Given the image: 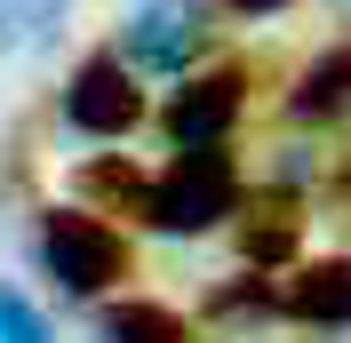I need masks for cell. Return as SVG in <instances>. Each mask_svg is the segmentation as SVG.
Wrapping results in <instances>:
<instances>
[{
  "mask_svg": "<svg viewBox=\"0 0 351 343\" xmlns=\"http://www.w3.org/2000/svg\"><path fill=\"white\" fill-rule=\"evenodd\" d=\"M32 248H40V272L64 287V296L80 303H104L120 279H128V239L112 232V215L80 208V200H64V208H40V224H32Z\"/></svg>",
  "mask_w": 351,
  "mask_h": 343,
  "instance_id": "cell-1",
  "label": "cell"
},
{
  "mask_svg": "<svg viewBox=\"0 0 351 343\" xmlns=\"http://www.w3.org/2000/svg\"><path fill=\"white\" fill-rule=\"evenodd\" d=\"M240 215V184H232V152L223 144H199V152H176V168L152 176V200H144V224L168 239H199Z\"/></svg>",
  "mask_w": 351,
  "mask_h": 343,
  "instance_id": "cell-2",
  "label": "cell"
},
{
  "mask_svg": "<svg viewBox=\"0 0 351 343\" xmlns=\"http://www.w3.org/2000/svg\"><path fill=\"white\" fill-rule=\"evenodd\" d=\"M216 40V24H208V0H136L128 24H120V64L144 80H176V72H192Z\"/></svg>",
  "mask_w": 351,
  "mask_h": 343,
  "instance_id": "cell-3",
  "label": "cell"
},
{
  "mask_svg": "<svg viewBox=\"0 0 351 343\" xmlns=\"http://www.w3.org/2000/svg\"><path fill=\"white\" fill-rule=\"evenodd\" d=\"M64 128L88 136V144H112V136H136L144 128V88H136V72L112 56V48H96V56H80L64 80Z\"/></svg>",
  "mask_w": 351,
  "mask_h": 343,
  "instance_id": "cell-4",
  "label": "cell"
},
{
  "mask_svg": "<svg viewBox=\"0 0 351 343\" xmlns=\"http://www.w3.org/2000/svg\"><path fill=\"white\" fill-rule=\"evenodd\" d=\"M240 104H247V72L223 64V72H192V80L168 96V112H160V120H168L176 152H199V144H223V136H232Z\"/></svg>",
  "mask_w": 351,
  "mask_h": 343,
  "instance_id": "cell-5",
  "label": "cell"
},
{
  "mask_svg": "<svg viewBox=\"0 0 351 343\" xmlns=\"http://www.w3.org/2000/svg\"><path fill=\"white\" fill-rule=\"evenodd\" d=\"M271 311L295 327H351V256H319L271 287Z\"/></svg>",
  "mask_w": 351,
  "mask_h": 343,
  "instance_id": "cell-6",
  "label": "cell"
},
{
  "mask_svg": "<svg viewBox=\"0 0 351 343\" xmlns=\"http://www.w3.org/2000/svg\"><path fill=\"white\" fill-rule=\"evenodd\" d=\"M72 200L96 215H136L144 224V200H152V176L136 168V160H120V152H96V160H80L72 168Z\"/></svg>",
  "mask_w": 351,
  "mask_h": 343,
  "instance_id": "cell-7",
  "label": "cell"
},
{
  "mask_svg": "<svg viewBox=\"0 0 351 343\" xmlns=\"http://www.w3.org/2000/svg\"><path fill=\"white\" fill-rule=\"evenodd\" d=\"M287 112H295L304 128H319V120H351V48L311 56L304 80H295V96H287Z\"/></svg>",
  "mask_w": 351,
  "mask_h": 343,
  "instance_id": "cell-8",
  "label": "cell"
},
{
  "mask_svg": "<svg viewBox=\"0 0 351 343\" xmlns=\"http://www.w3.org/2000/svg\"><path fill=\"white\" fill-rule=\"evenodd\" d=\"M96 343H192V327L176 320L168 303H144V296H120L96 311Z\"/></svg>",
  "mask_w": 351,
  "mask_h": 343,
  "instance_id": "cell-9",
  "label": "cell"
},
{
  "mask_svg": "<svg viewBox=\"0 0 351 343\" xmlns=\"http://www.w3.org/2000/svg\"><path fill=\"white\" fill-rule=\"evenodd\" d=\"M240 256L256 263V272H263V263H287V256H295V208H287V215L263 208V224H240Z\"/></svg>",
  "mask_w": 351,
  "mask_h": 343,
  "instance_id": "cell-10",
  "label": "cell"
},
{
  "mask_svg": "<svg viewBox=\"0 0 351 343\" xmlns=\"http://www.w3.org/2000/svg\"><path fill=\"white\" fill-rule=\"evenodd\" d=\"M64 24H72V0H16V48H56L64 40Z\"/></svg>",
  "mask_w": 351,
  "mask_h": 343,
  "instance_id": "cell-11",
  "label": "cell"
},
{
  "mask_svg": "<svg viewBox=\"0 0 351 343\" xmlns=\"http://www.w3.org/2000/svg\"><path fill=\"white\" fill-rule=\"evenodd\" d=\"M0 343H56L48 311H32V296L8 287V279H0Z\"/></svg>",
  "mask_w": 351,
  "mask_h": 343,
  "instance_id": "cell-12",
  "label": "cell"
},
{
  "mask_svg": "<svg viewBox=\"0 0 351 343\" xmlns=\"http://www.w3.org/2000/svg\"><path fill=\"white\" fill-rule=\"evenodd\" d=\"M208 8H223V16H280L287 0H208Z\"/></svg>",
  "mask_w": 351,
  "mask_h": 343,
  "instance_id": "cell-13",
  "label": "cell"
},
{
  "mask_svg": "<svg viewBox=\"0 0 351 343\" xmlns=\"http://www.w3.org/2000/svg\"><path fill=\"white\" fill-rule=\"evenodd\" d=\"M0 56H16V0H0Z\"/></svg>",
  "mask_w": 351,
  "mask_h": 343,
  "instance_id": "cell-14",
  "label": "cell"
}]
</instances>
